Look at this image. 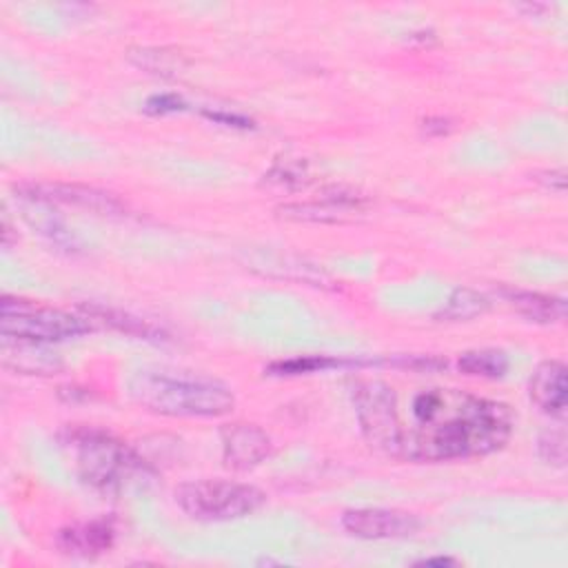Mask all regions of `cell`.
<instances>
[{
    "instance_id": "4fadbf2b",
    "label": "cell",
    "mask_w": 568,
    "mask_h": 568,
    "mask_svg": "<svg viewBox=\"0 0 568 568\" xmlns=\"http://www.w3.org/2000/svg\"><path fill=\"white\" fill-rule=\"evenodd\" d=\"M501 297L526 320L537 324H555L566 317V302L555 295H544L537 291H524L504 286Z\"/></svg>"
},
{
    "instance_id": "44dd1931",
    "label": "cell",
    "mask_w": 568,
    "mask_h": 568,
    "mask_svg": "<svg viewBox=\"0 0 568 568\" xmlns=\"http://www.w3.org/2000/svg\"><path fill=\"white\" fill-rule=\"evenodd\" d=\"M184 109V100L178 93H155L144 102V111L151 115H166Z\"/></svg>"
},
{
    "instance_id": "8fae6325",
    "label": "cell",
    "mask_w": 568,
    "mask_h": 568,
    "mask_svg": "<svg viewBox=\"0 0 568 568\" xmlns=\"http://www.w3.org/2000/svg\"><path fill=\"white\" fill-rule=\"evenodd\" d=\"M530 399L550 417H564L568 408V371L564 362H541L528 379Z\"/></svg>"
},
{
    "instance_id": "7c38bea8",
    "label": "cell",
    "mask_w": 568,
    "mask_h": 568,
    "mask_svg": "<svg viewBox=\"0 0 568 568\" xmlns=\"http://www.w3.org/2000/svg\"><path fill=\"white\" fill-rule=\"evenodd\" d=\"M115 528L111 519H93L84 524L67 526L58 532L55 544L67 555H80V557H95L113 546Z\"/></svg>"
},
{
    "instance_id": "d6986e66",
    "label": "cell",
    "mask_w": 568,
    "mask_h": 568,
    "mask_svg": "<svg viewBox=\"0 0 568 568\" xmlns=\"http://www.w3.org/2000/svg\"><path fill=\"white\" fill-rule=\"evenodd\" d=\"M537 450L546 464L564 468L566 466V433L561 428L546 430L537 442Z\"/></svg>"
},
{
    "instance_id": "5b68a950",
    "label": "cell",
    "mask_w": 568,
    "mask_h": 568,
    "mask_svg": "<svg viewBox=\"0 0 568 568\" xmlns=\"http://www.w3.org/2000/svg\"><path fill=\"white\" fill-rule=\"evenodd\" d=\"M175 504L197 521H231L255 513L266 495L253 486L229 479H193L175 488Z\"/></svg>"
},
{
    "instance_id": "9a60e30c",
    "label": "cell",
    "mask_w": 568,
    "mask_h": 568,
    "mask_svg": "<svg viewBox=\"0 0 568 568\" xmlns=\"http://www.w3.org/2000/svg\"><path fill=\"white\" fill-rule=\"evenodd\" d=\"M488 308H490V300L484 293L470 286H459L448 295L446 304L435 317L442 322H468L473 317L484 315Z\"/></svg>"
},
{
    "instance_id": "9c48e42d",
    "label": "cell",
    "mask_w": 568,
    "mask_h": 568,
    "mask_svg": "<svg viewBox=\"0 0 568 568\" xmlns=\"http://www.w3.org/2000/svg\"><path fill=\"white\" fill-rule=\"evenodd\" d=\"M366 197L346 186H328L311 202H293L280 206V213L300 222H344L364 206Z\"/></svg>"
},
{
    "instance_id": "8992f818",
    "label": "cell",
    "mask_w": 568,
    "mask_h": 568,
    "mask_svg": "<svg viewBox=\"0 0 568 568\" xmlns=\"http://www.w3.org/2000/svg\"><path fill=\"white\" fill-rule=\"evenodd\" d=\"M353 404L368 446L388 457H397L402 422L395 390L382 379H364L353 386Z\"/></svg>"
},
{
    "instance_id": "3957f363",
    "label": "cell",
    "mask_w": 568,
    "mask_h": 568,
    "mask_svg": "<svg viewBox=\"0 0 568 568\" xmlns=\"http://www.w3.org/2000/svg\"><path fill=\"white\" fill-rule=\"evenodd\" d=\"M129 395L138 406L166 417L215 419L235 408V395L226 384L182 371H138L129 379Z\"/></svg>"
},
{
    "instance_id": "e0dca14e",
    "label": "cell",
    "mask_w": 568,
    "mask_h": 568,
    "mask_svg": "<svg viewBox=\"0 0 568 568\" xmlns=\"http://www.w3.org/2000/svg\"><path fill=\"white\" fill-rule=\"evenodd\" d=\"M353 362H342L328 355H306V357H295L286 362H275L268 366L273 375H302V373H313V371H328L337 366H346Z\"/></svg>"
},
{
    "instance_id": "ffe728a7",
    "label": "cell",
    "mask_w": 568,
    "mask_h": 568,
    "mask_svg": "<svg viewBox=\"0 0 568 568\" xmlns=\"http://www.w3.org/2000/svg\"><path fill=\"white\" fill-rule=\"evenodd\" d=\"M306 175H308L306 162H302V160H284V162L273 164V169L264 178L271 180V182H277V184H286V186H302Z\"/></svg>"
},
{
    "instance_id": "cb8c5ba5",
    "label": "cell",
    "mask_w": 568,
    "mask_h": 568,
    "mask_svg": "<svg viewBox=\"0 0 568 568\" xmlns=\"http://www.w3.org/2000/svg\"><path fill=\"white\" fill-rule=\"evenodd\" d=\"M537 180L544 182L546 186H552V189H557V191H564V186H566V171H561V169H557V171H544V173H539Z\"/></svg>"
},
{
    "instance_id": "5bb4252c",
    "label": "cell",
    "mask_w": 568,
    "mask_h": 568,
    "mask_svg": "<svg viewBox=\"0 0 568 568\" xmlns=\"http://www.w3.org/2000/svg\"><path fill=\"white\" fill-rule=\"evenodd\" d=\"M82 311H84L87 317L102 320L104 324L113 326L120 333H126V335H133V337L146 339V342L166 339V333L162 328L153 326L151 322H146L138 315H131V313H124V311H118V308H109V306H82Z\"/></svg>"
},
{
    "instance_id": "2e32d148",
    "label": "cell",
    "mask_w": 568,
    "mask_h": 568,
    "mask_svg": "<svg viewBox=\"0 0 568 568\" xmlns=\"http://www.w3.org/2000/svg\"><path fill=\"white\" fill-rule=\"evenodd\" d=\"M457 366L466 375L497 379L506 375L508 357L504 351H497V348H477V351L462 353L457 359Z\"/></svg>"
},
{
    "instance_id": "277c9868",
    "label": "cell",
    "mask_w": 568,
    "mask_h": 568,
    "mask_svg": "<svg viewBox=\"0 0 568 568\" xmlns=\"http://www.w3.org/2000/svg\"><path fill=\"white\" fill-rule=\"evenodd\" d=\"M0 331L18 344H49L87 335L93 331V322L87 315L4 295L0 302Z\"/></svg>"
},
{
    "instance_id": "7402d4cb",
    "label": "cell",
    "mask_w": 568,
    "mask_h": 568,
    "mask_svg": "<svg viewBox=\"0 0 568 568\" xmlns=\"http://www.w3.org/2000/svg\"><path fill=\"white\" fill-rule=\"evenodd\" d=\"M204 115L213 122H220L224 126H235V129H251L253 126V120L251 118H244L240 113H229V111H204Z\"/></svg>"
},
{
    "instance_id": "603a6c76",
    "label": "cell",
    "mask_w": 568,
    "mask_h": 568,
    "mask_svg": "<svg viewBox=\"0 0 568 568\" xmlns=\"http://www.w3.org/2000/svg\"><path fill=\"white\" fill-rule=\"evenodd\" d=\"M424 131L428 133V135H444V133H448L450 131V120L448 118H426L424 120Z\"/></svg>"
},
{
    "instance_id": "52a82bcc",
    "label": "cell",
    "mask_w": 568,
    "mask_h": 568,
    "mask_svg": "<svg viewBox=\"0 0 568 568\" xmlns=\"http://www.w3.org/2000/svg\"><path fill=\"white\" fill-rule=\"evenodd\" d=\"M346 532L359 539H404L422 528L413 513L393 508H351L342 515Z\"/></svg>"
},
{
    "instance_id": "7a4b0ae2",
    "label": "cell",
    "mask_w": 568,
    "mask_h": 568,
    "mask_svg": "<svg viewBox=\"0 0 568 568\" xmlns=\"http://www.w3.org/2000/svg\"><path fill=\"white\" fill-rule=\"evenodd\" d=\"M75 475L104 495H122L153 477L149 462L115 435L93 426H69L60 433Z\"/></svg>"
},
{
    "instance_id": "d4e9b609",
    "label": "cell",
    "mask_w": 568,
    "mask_h": 568,
    "mask_svg": "<svg viewBox=\"0 0 568 568\" xmlns=\"http://www.w3.org/2000/svg\"><path fill=\"white\" fill-rule=\"evenodd\" d=\"M417 564L419 566H455L457 559H453V557H428V559H422Z\"/></svg>"
},
{
    "instance_id": "ba28073f",
    "label": "cell",
    "mask_w": 568,
    "mask_h": 568,
    "mask_svg": "<svg viewBox=\"0 0 568 568\" xmlns=\"http://www.w3.org/2000/svg\"><path fill=\"white\" fill-rule=\"evenodd\" d=\"M222 459L233 470H251L271 455V437L255 424L231 422L220 428Z\"/></svg>"
},
{
    "instance_id": "30bf717a",
    "label": "cell",
    "mask_w": 568,
    "mask_h": 568,
    "mask_svg": "<svg viewBox=\"0 0 568 568\" xmlns=\"http://www.w3.org/2000/svg\"><path fill=\"white\" fill-rule=\"evenodd\" d=\"M22 197L27 200H38V202H47V204H67V206H82L95 213H120L122 204L104 193L98 191L93 186H82V184H62V182H44V184H24L20 186Z\"/></svg>"
},
{
    "instance_id": "ac0fdd59",
    "label": "cell",
    "mask_w": 568,
    "mask_h": 568,
    "mask_svg": "<svg viewBox=\"0 0 568 568\" xmlns=\"http://www.w3.org/2000/svg\"><path fill=\"white\" fill-rule=\"evenodd\" d=\"M129 58L151 71V73H162V75H169V71H175L178 69V55L173 53H166L164 49H133L129 53Z\"/></svg>"
},
{
    "instance_id": "6da1fadb",
    "label": "cell",
    "mask_w": 568,
    "mask_h": 568,
    "mask_svg": "<svg viewBox=\"0 0 568 568\" xmlns=\"http://www.w3.org/2000/svg\"><path fill=\"white\" fill-rule=\"evenodd\" d=\"M399 422L397 457L430 464L490 455L506 446L515 424L506 404L444 386L413 393Z\"/></svg>"
}]
</instances>
